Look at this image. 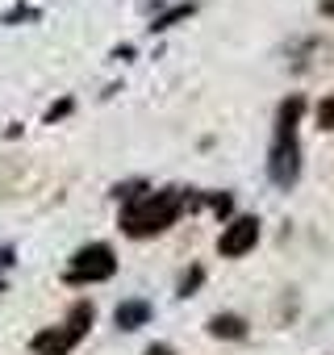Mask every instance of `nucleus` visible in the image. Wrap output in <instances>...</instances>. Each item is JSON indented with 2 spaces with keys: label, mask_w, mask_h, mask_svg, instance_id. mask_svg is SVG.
<instances>
[{
  "label": "nucleus",
  "mask_w": 334,
  "mask_h": 355,
  "mask_svg": "<svg viewBox=\"0 0 334 355\" xmlns=\"http://www.w3.org/2000/svg\"><path fill=\"white\" fill-rule=\"evenodd\" d=\"M301 109H305L301 96L280 105V130H276V146H272V180L280 189H288L301 171V163H297V117H301Z\"/></svg>",
  "instance_id": "obj_2"
},
{
  "label": "nucleus",
  "mask_w": 334,
  "mask_h": 355,
  "mask_svg": "<svg viewBox=\"0 0 334 355\" xmlns=\"http://www.w3.org/2000/svg\"><path fill=\"white\" fill-rule=\"evenodd\" d=\"M117 272V259H113V247H105V243H92V247H80L76 251V259H71V268H67V280L71 284H92V280H109Z\"/></svg>",
  "instance_id": "obj_3"
},
{
  "label": "nucleus",
  "mask_w": 334,
  "mask_h": 355,
  "mask_svg": "<svg viewBox=\"0 0 334 355\" xmlns=\"http://www.w3.org/2000/svg\"><path fill=\"white\" fill-rule=\"evenodd\" d=\"M180 193H146V197H130V205L121 209V230L130 239H146V234H159L176 222L180 214Z\"/></svg>",
  "instance_id": "obj_1"
},
{
  "label": "nucleus",
  "mask_w": 334,
  "mask_h": 355,
  "mask_svg": "<svg viewBox=\"0 0 334 355\" xmlns=\"http://www.w3.org/2000/svg\"><path fill=\"white\" fill-rule=\"evenodd\" d=\"M80 343V334L76 330H67V326H55V330H42V334H34V351L38 355H67L71 347Z\"/></svg>",
  "instance_id": "obj_5"
},
{
  "label": "nucleus",
  "mask_w": 334,
  "mask_h": 355,
  "mask_svg": "<svg viewBox=\"0 0 334 355\" xmlns=\"http://www.w3.org/2000/svg\"><path fill=\"white\" fill-rule=\"evenodd\" d=\"M142 355H172V347H167V343H155V347H146Z\"/></svg>",
  "instance_id": "obj_11"
},
{
  "label": "nucleus",
  "mask_w": 334,
  "mask_h": 355,
  "mask_svg": "<svg viewBox=\"0 0 334 355\" xmlns=\"http://www.w3.org/2000/svg\"><path fill=\"white\" fill-rule=\"evenodd\" d=\"M113 318H117V326H121V330H138V326L150 318V305H146V301H121Z\"/></svg>",
  "instance_id": "obj_6"
},
{
  "label": "nucleus",
  "mask_w": 334,
  "mask_h": 355,
  "mask_svg": "<svg viewBox=\"0 0 334 355\" xmlns=\"http://www.w3.org/2000/svg\"><path fill=\"white\" fill-rule=\"evenodd\" d=\"M255 239H259V222L255 218H234L226 230H222V243H218V251L222 255H247L251 247H255Z\"/></svg>",
  "instance_id": "obj_4"
},
{
  "label": "nucleus",
  "mask_w": 334,
  "mask_h": 355,
  "mask_svg": "<svg viewBox=\"0 0 334 355\" xmlns=\"http://www.w3.org/2000/svg\"><path fill=\"white\" fill-rule=\"evenodd\" d=\"M193 13V5H180V9H172V13H163L159 21H155V30H167V26H176L180 17H188Z\"/></svg>",
  "instance_id": "obj_10"
},
{
  "label": "nucleus",
  "mask_w": 334,
  "mask_h": 355,
  "mask_svg": "<svg viewBox=\"0 0 334 355\" xmlns=\"http://www.w3.org/2000/svg\"><path fill=\"white\" fill-rule=\"evenodd\" d=\"M88 322H92V305H88V301H80V305L71 309V318H67V330L84 334V330H88Z\"/></svg>",
  "instance_id": "obj_8"
},
{
  "label": "nucleus",
  "mask_w": 334,
  "mask_h": 355,
  "mask_svg": "<svg viewBox=\"0 0 334 355\" xmlns=\"http://www.w3.org/2000/svg\"><path fill=\"white\" fill-rule=\"evenodd\" d=\"M209 330H213L218 338H243V334H247L243 318H234V313H218V318L209 322Z\"/></svg>",
  "instance_id": "obj_7"
},
{
  "label": "nucleus",
  "mask_w": 334,
  "mask_h": 355,
  "mask_svg": "<svg viewBox=\"0 0 334 355\" xmlns=\"http://www.w3.org/2000/svg\"><path fill=\"white\" fill-rule=\"evenodd\" d=\"M317 125H322V130H334V96H326V101L317 105Z\"/></svg>",
  "instance_id": "obj_9"
}]
</instances>
